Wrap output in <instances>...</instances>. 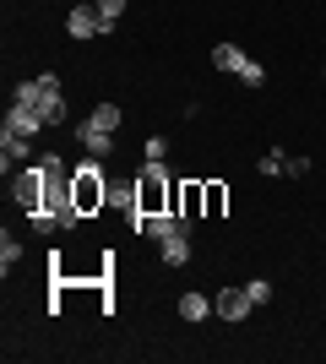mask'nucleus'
<instances>
[{"instance_id": "nucleus-5", "label": "nucleus", "mask_w": 326, "mask_h": 364, "mask_svg": "<svg viewBox=\"0 0 326 364\" xmlns=\"http://www.w3.org/2000/svg\"><path fill=\"white\" fill-rule=\"evenodd\" d=\"M65 33H71V38H98V33H114V22H109L98 6H77V11L65 16Z\"/></svg>"}, {"instance_id": "nucleus-18", "label": "nucleus", "mask_w": 326, "mask_h": 364, "mask_svg": "<svg viewBox=\"0 0 326 364\" xmlns=\"http://www.w3.org/2000/svg\"><path fill=\"white\" fill-rule=\"evenodd\" d=\"M0 147H6V158H28V152H33V136H11V131H6V141H0Z\"/></svg>"}, {"instance_id": "nucleus-15", "label": "nucleus", "mask_w": 326, "mask_h": 364, "mask_svg": "<svg viewBox=\"0 0 326 364\" xmlns=\"http://www.w3.org/2000/svg\"><path fill=\"white\" fill-rule=\"evenodd\" d=\"M33 109L44 114V125H60V120H65V98H60V92H49L44 104H33Z\"/></svg>"}, {"instance_id": "nucleus-11", "label": "nucleus", "mask_w": 326, "mask_h": 364, "mask_svg": "<svg viewBox=\"0 0 326 364\" xmlns=\"http://www.w3.org/2000/svg\"><path fill=\"white\" fill-rule=\"evenodd\" d=\"M77 136H82V147L93 152V158H109V152H114V136H109V131H98V125H82Z\"/></svg>"}, {"instance_id": "nucleus-3", "label": "nucleus", "mask_w": 326, "mask_h": 364, "mask_svg": "<svg viewBox=\"0 0 326 364\" xmlns=\"http://www.w3.org/2000/svg\"><path fill=\"white\" fill-rule=\"evenodd\" d=\"M212 65H217V71H234L239 82H245V87H261V82H266V71L250 60L239 44H212Z\"/></svg>"}, {"instance_id": "nucleus-10", "label": "nucleus", "mask_w": 326, "mask_h": 364, "mask_svg": "<svg viewBox=\"0 0 326 364\" xmlns=\"http://www.w3.org/2000/svg\"><path fill=\"white\" fill-rule=\"evenodd\" d=\"M180 228H185V223H180V218H174V213L141 218V234H153V240H169V234H180ZM185 234H190V228H185Z\"/></svg>"}, {"instance_id": "nucleus-4", "label": "nucleus", "mask_w": 326, "mask_h": 364, "mask_svg": "<svg viewBox=\"0 0 326 364\" xmlns=\"http://www.w3.org/2000/svg\"><path fill=\"white\" fill-rule=\"evenodd\" d=\"M169 213L180 218V223H196V218H207V191L202 180H174V196H169Z\"/></svg>"}, {"instance_id": "nucleus-17", "label": "nucleus", "mask_w": 326, "mask_h": 364, "mask_svg": "<svg viewBox=\"0 0 326 364\" xmlns=\"http://www.w3.org/2000/svg\"><path fill=\"white\" fill-rule=\"evenodd\" d=\"M16 261H22V245H16L11 234H0V272L11 277V267H16Z\"/></svg>"}, {"instance_id": "nucleus-6", "label": "nucleus", "mask_w": 326, "mask_h": 364, "mask_svg": "<svg viewBox=\"0 0 326 364\" xmlns=\"http://www.w3.org/2000/svg\"><path fill=\"white\" fill-rule=\"evenodd\" d=\"M11 196H16V207H22V213H38V207H44V164H33L28 174H16Z\"/></svg>"}, {"instance_id": "nucleus-21", "label": "nucleus", "mask_w": 326, "mask_h": 364, "mask_svg": "<svg viewBox=\"0 0 326 364\" xmlns=\"http://www.w3.org/2000/svg\"><path fill=\"white\" fill-rule=\"evenodd\" d=\"M245 289H250V299H256V304L272 299V283H261V277H256V283H245Z\"/></svg>"}, {"instance_id": "nucleus-2", "label": "nucleus", "mask_w": 326, "mask_h": 364, "mask_svg": "<svg viewBox=\"0 0 326 364\" xmlns=\"http://www.w3.org/2000/svg\"><path fill=\"white\" fill-rule=\"evenodd\" d=\"M71 196H77L82 218H93L98 207H109V180H104V168H98V158H87V164L71 168Z\"/></svg>"}, {"instance_id": "nucleus-13", "label": "nucleus", "mask_w": 326, "mask_h": 364, "mask_svg": "<svg viewBox=\"0 0 326 364\" xmlns=\"http://www.w3.org/2000/svg\"><path fill=\"white\" fill-rule=\"evenodd\" d=\"M207 191V218H223V207H229V185L223 180H202Z\"/></svg>"}, {"instance_id": "nucleus-9", "label": "nucleus", "mask_w": 326, "mask_h": 364, "mask_svg": "<svg viewBox=\"0 0 326 364\" xmlns=\"http://www.w3.org/2000/svg\"><path fill=\"white\" fill-rule=\"evenodd\" d=\"M158 250H163V267H185V261H190L185 228H180V234H169V240H158Z\"/></svg>"}, {"instance_id": "nucleus-8", "label": "nucleus", "mask_w": 326, "mask_h": 364, "mask_svg": "<svg viewBox=\"0 0 326 364\" xmlns=\"http://www.w3.org/2000/svg\"><path fill=\"white\" fill-rule=\"evenodd\" d=\"M6 131H11V136H38V131H49V125H44V114H38L33 104H11L6 109Z\"/></svg>"}, {"instance_id": "nucleus-16", "label": "nucleus", "mask_w": 326, "mask_h": 364, "mask_svg": "<svg viewBox=\"0 0 326 364\" xmlns=\"http://www.w3.org/2000/svg\"><path fill=\"white\" fill-rule=\"evenodd\" d=\"M87 125H98V131H114V125H120V104H98L93 114H87Z\"/></svg>"}, {"instance_id": "nucleus-12", "label": "nucleus", "mask_w": 326, "mask_h": 364, "mask_svg": "<svg viewBox=\"0 0 326 364\" xmlns=\"http://www.w3.org/2000/svg\"><path fill=\"white\" fill-rule=\"evenodd\" d=\"M109 207H120L125 223H131V218H136V180L131 185H109Z\"/></svg>"}, {"instance_id": "nucleus-1", "label": "nucleus", "mask_w": 326, "mask_h": 364, "mask_svg": "<svg viewBox=\"0 0 326 364\" xmlns=\"http://www.w3.org/2000/svg\"><path fill=\"white\" fill-rule=\"evenodd\" d=\"M169 196H174V174L158 164V158H147V168L136 174V218H131V228L141 234V218L169 213Z\"/></svg>"}, {"instance_id": "nucleus-7", "label": "nucleus", "mask_w": 326, "mask_h": 364, "mask_svg": "<svg viewBox=\"0 0 326 364\" xmlns=\"http://www.w3.org/2000/svg\"><path fill=\"white\" fill-rule=\"evenodd\" d=\"M250 310H256V299H250V289H223L212 299V316H223V321H245Z\"/></svg>"}, {"instance_id": "nucleus-19", "label": "nucleus", "mask_w": 326, "mask_h": 364, "mask_svg": "<svg viewBox=\"0 0 326 364\" xmlns=\"http://www.w3.org/2000/svg\"><path fill=\"white\" fill-rule=\"evenodd\" d=\"M283 168H288V158H283V152H266V158H261V174H283Z\"/></svg>"}, {"instance_id": "nucleus-20", "label": "nucleus", "mask_w": 326, "mask_h": 364, "mask_svg": "<svg viewBox=\"0 0 326 364\" xmlns=\"http://www.w3.org/2000/svg\"><path fill=\"white\" fill-rule=\"evenodd\" d=\"M93 6L109 16V22H120V11H125V0H93Z\"/></svg>"}, {"instance_id": "nucleus-14", "label": "nucleus", "mask_w": 326, "mask_h": 364, "mask_svg": "<svg viewBox=\"0 0 326 364\" xmlns=\"http://www.w3.org/2000/svg\"><path fill=\"white\" fill-rule=\"evenodd\" d=\"M180 316L185 321H207L212 316V299H207V294H185V299H180Z\"/></svg>"}]
</instances>
